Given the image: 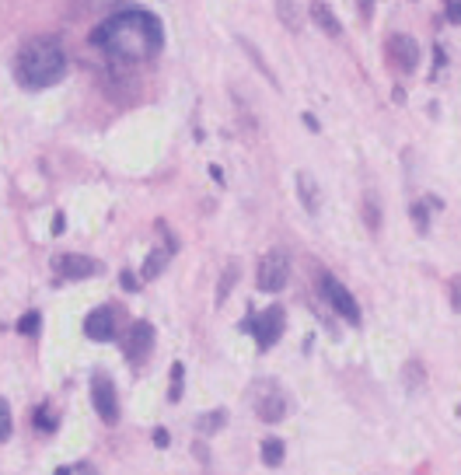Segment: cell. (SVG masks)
I'll use <instances>...</instances> for the list:
<instances>
[{"label": "cell", "instance_id": "obj_1", "mask_svg": "<svg viewBox=\"0 0 461 475\" xmlns=\"http://www.w3.org/2000/svg\"><path fill=\"white\" fill-rule=\"evenodd\" d=\"M91 42L105 46L108 56L133 63V60H151L161 49L165 32H161V21L151 11H122V14H115L105 25L94 28Z\"/></svg>", "mask_w": 461, "mask_h": 475}, {"label": "cell", "instance_id": "obj_2", "mask_svg": "<svg viewBox=\"0 0 461 475\" xmlns=\"http://www.w3.org/2000/svg\"><path fill=\"white\" fill-rule=\"evenodd\" d=\"M67 74V53L56 39H32L14 60V81L28 91H42Z\"/></svg>", "mask_w": 461, "mask_h": 475}, {"label": "cell", "instance_id": "obj_3", "mask_svg": "<svg viewBox=\"0 0 461 475\" xmlns=\"http://www.w3.org/2000/svg\"><path fill=\"white\" fill-rule=\"evenodd\" d=\"M283 325H286V315H283V308H266L259 318H248L241 329H245V332H252V336L259 339V350H270L273 343H279V336H283Z\"/></svg>", "mask_w": 461, "mask_h": 475}, {"label": "cell", "instance_id": "obj_4", "mask_svg": "<svg viewBox=\"0 0 461 475\" xmlns=\"http://www.w3.org/2000/svg\"><path fill=\"white\" fill-rule=\"evenodd\" d=\"M286 280H290V262H286V255L277 252V248H273V252H266V255H263V262H259V273H255L259 290L277 293V290L286 286Z\"/></svg>", "mask_w": 461, "mask_h": 475}, {"label": "cell", "instance_id": "obj_5", "mask_svg": "<svg viewBox=\"0 0 461 475\" xmlns=\"http://www.w3.org/2000/svg\"><path fill=\"white\" fill-rule=\"evenodd\" d=\"M384 53H388V60H391L402 74H412V70L419 67V46H416V39H412V35H402V32L388 35Z\"/></svg>", "mask_w": 461, "mask_h": 475}, {"label": "cell", "instance_id": "obj_6", "mask_svg": "<svg viewBox=\"0 0 461 475\" xmlns=\"http://www.w3.org/2000/svg\"><path fill=\"white\" fill-rule=\"evenodd\" d=\"M53 270H56L63 280H88V277H98V273H101V262L91 259V255L63 252V255L53 259Z\"/></svg>", "mask_w": 461, "mask_h": 475}, {"label": "cell", "instance_id": "obj_7", "mask_svg": "<svg viewBox=\"0 0 461 475\" xmlns=\"http://www.w3.org/2000/svg\"><path fill=\"white\" fill-rule=\"evenodd\" d=\"M91 402H94V412H98L108 426H112V423H119V398H115V384L105 378V374H94Z\"/></svg>", "mask_w": 461, "mask_h": 475}, {"label": "cell", "instance_id": "obj_8", "mask_svg": "<svg viewBox=\"0 0 461 475\" xmlns=\"http://www.w3.org/2000/svg\"><path fill=\"white\" fill-rule=\"evenodd\" d=\"M322 293H325V300L346 318V322H360V308H357V300H353V293L346 290V286L339 284L336 277H322Z\"/></svg>", "mask_w": 461, "mask_h": 475}, {"label": "cell", "instance_id": "obj_9", "mask_svg": "<svg viewBox=\"0 0 461 475\" xmlns=\"http://www.w3.org/2000/svg\"><path fill=\"white\" fill-rule=\"evenodd\" d=\"M84 336L94 339V343L115 339V315H112V308H94L91 315L84 318Z\"/></svg>", "mask_w": 461, "mask_h": 475}, {"label": "cell", "instance_id": "obj_10", "mask_svg": "<svg viewBox=\"0 0 461 475\" xmlns=\"http://www.w3.org/2000/svg\"><path fill=\"white\" fill-rule=\"evenodd\" d=\"M151 346H154V325H151V322H133L130 343H126L130 360H144V357L151 353Z\"/></svg>", "mask_w": 461, "mask_h": 475}, {"label": "cell", "instance_id": "obj_11", "mask_svg": "<svg viewBox=\"0 0 461 475\" xmlns=\"http://www.w3.org/2000/svg\"><path fill=\"white\" fill-rule=\"evenodd\" d=\"M297 196H301V203H304V210L311 217L322 210V189H318V182H315L311 172H297Z\"/></svg>", "mask_w": 461, "mask_h": 475}, {"label": "cell", "instance_id": "obj_12", "mask_svg": "<svg viewBox=\"0 0 461 475\" xmlns=\"http://www.w3.org/2000/svg\"><path fill=\"white\" fill-rule=\"evenodd\" d=\"M311 21H315L325 35H332V39L343 35V25H339V18L332 14V7H329L325 0H311Z\"/></svg>", "mask_w": 461, "mask_h": 475}, {"label": "cell", "instance_id": "obj_13", "mask_svg": "<svg viewBox=\"0 0 461 475\" xmlns=\"http://www.w3.org/2000/svg\"><path fill=\"white\" fill-rule=\"evenodd\" d=\"M286 416V398L279 395L277 388H270L263 398H259V419H266V423H279Z\"/></svg>", "mask_w": 461, "mask_h": 475}, {"label": "cell", "instance_id": "obj_14", "mask_svg": "<svg viewBox=\"0 0 461 475\" xmlns=\"http://www.w3.org/2000/svg\"><path fill=\"white\" fill-rule=\"evenodd\" d=\"M273 4H277L279 21H283L290 32H301V25H304V18H301V4H297V0H273Z\"/></svg>", "mask_w": 461, "mask_h": 475}, {"label": "cell", "instance_id": "obj_15", "mask_svg": "<svg viewBox=\"0 0 461 475\" xmlns=\"http://www.w3.org/2000/svg\"><path fill=\"white\" fill-rule=\"evenodd\" d=\"M168 255H172V248H154V252L147 255L140 277H144V280H158V277L165 273V266H168Z\"/></svg>", "mask_w": 461, "mask_h": 475}, {"label": "cell", "instance_id": "obj_16", "mask_svg": "<svg viewBox=\"0 0 461 475\" xmlns=\"http://www.w3.org/2000/svg\"><path fill=\"white\" fill-rule=\"evenodd\" d=\"M283 455H286V448H283L279 437H266V441H263V462H266L270 469L283 465Z\"/></svg>", "mask_w": 461, "mask_h": 475}, {"label": "cell", "instance_id": "obj_17", "mask_svg": "<svg viewBox=\"0 0 461 475\" xmlns=\"http://www.w3.org/2000/svg\"><path fill=\"white\" fill-rule=\"evenodd\" d=\"M238 284V266L231 262L227 270H224V277H220V284H217V304H224L227 297H231V290Z\"/></svg>", "mask_w": 461, "mask_h": 475}, {"label": "cell", "instance_id": "obj_18", "mask_svg": "<svg viewBox=\"0 0 461 475\" xmlns=\"http://www.w3.org/2000/svg\"><path fill=\"white\" fill-rule=\"evenodd\" d=\"M238 46H241V49H245V53L252 56V63H255V67H259V70L266 74V81H273V88H277V74H273V70L266 67V60H263V53H259V49H255V46L248 42V39H238Z\"/></svg>", "mask_w": 461, "mask_h": 475}, {"label": "cell", "instance_id": "obj_19", "mask_svg": "<svg viewBox=\"0 0 461 475\" xmlns=\"http://www.w3.org/2000/svg\"><path fill=\"white\" fill-rule=\"evenodd\" d=\"M224 423H227V412H224V409H217V412L199 416V423H196V426H199V433H213V430H220Z\"/></svg>", "mask_w": 461, "mask_h": 475}, {"label": "cell", "instance_id": "obj_20", "mask_svg": "<svg viewBox=\"0 0 461 475\" xmlns=\"http://www.w3.org/2000/svg\"><path fill=\"white\" fill-rule=\"evenodd\" d=\"M182 384H185V367L182 364H172V391H168V398H172V402H179V398H182Z\"/></svg>", "mask_w": 461, "mask_h": 475}, {"label": "cell", "instance_id": "obj_21", "mask_svg": "<svg viewBox=\"0 0 461 475\" xmlns=\"http://www.w3.org/2000/svg\"><path fill=\"white\" fill-rule=\"evenodd\" d=\"M364 224H367L370 231H377V227H381V213H377L374 196H364Z\"/></svg>", "mask_w": 461, "mask_h": 475}, {"label": "cell", "instance_id": "obj_22", "mask_svg": "<svg viewBox=\"0 0 461 475\" xmlns=\"http://www.w3.org/2000/svg\"><path fill=\"white\" fill-rule=\"evenodd\" d=\"M39 322H42V318H39V311H28V315L18 322V332H25V336H35V332H39Z\"/></svg>", "mask_w": 461, "mask_h": 475}, {"label": "cell", "instance_id": "obj_23", "mask_svg": "<svg viewBox=\"0 0 461 475\" xmlns=\"http://www.w3.org/2000/svg\"><path fill=\"white\" fill-rule=\"evenodd\" d=\"M11 426H14V423H11V405L0 398V441L11 437Z\"/></svg>", "mask_w": 461, "mask_h": 475}, {"label": "cell", "instance_id": "obj_24", "mask_svg": "<svg viewBox=\"0 0 461 475\" xmlns=\"http://www.w3.org/2000/svg\"><path fill=\"white\" fill-rule=\"evenodd\" d=\"M35 426H39V430H53V426H56V419L49 416V405H42V409L35 412Z\"/></svg>", "mask_w": 461, "mask_h": 475}, {"label": "cell", "instance_id": "obj_25", "mask_svg": "<svg viewBox=\"0 0 461 475\" xmlns=\"http://www.w3.org/2000/svg\"><path fill=\"white\" fill-rule=\"evenodd\" d=\"M412 220H416V227H419V231H427V227H430V217H427V206H423V203H416V206H412Z\"/></svg>", "mask_w": 461, "mask_h": 475}, {"label": "cell", "instance_id": "obj_26", "mask_svg": "<svg viewBox=\"0 0 461 475\" xmlns=\"http://www.w3.org/2000/svg\"><path fill=\"white\" fill-rule=\"evenodd\" d=\"M448 293H451V308H455V311H461V277H455V280H451Z\"/></svg>", "mask_w": 461, "mask_h": 475}, {"label": "cell", "instance_id": "obj_27", "mask_svg": "<svg viewBox=\"0 0 461 475\" xmlns=\"http://www.w3.org/2000/svg\"><path fill=\"white\" fill-rule=\"evenodd\" d=\"M448 21L461 25V0H448Z\"/></svg>", "mask_w": 461, "mask_h": 475}, {"label": "cell", "instance_id": "obj_28", "mask_svg": "<svg viewBox=\"0 0 461 475\" xmlns=\"http://www.w3.org/2000/svg\"><path fill=\"white\" fill-rule=\"evenodd\" d=\"M119 284H122V290H137V286H140V280H137L133 273H122V277H119Z\"/></svg>", "mask_w": 461, "mask_h": 475}, {"label": "cell", "instance_id": "obj_29", "mask_svg": "<svg viewBox=\"0 0 461 475\" xmlns=\"http://www.w3.org/2000/svg\"><path fill=\"white\" fill-rule=\"evenodd\" d=\"M405 378H409V381H419V378H423L419 364H409V367H405ZM409 388H416V384H409Z\"/></svg>", "mask_w": 461, "mask_h": 475}, {"label": "cell", "instance_id": "obj_30", "mask_svg": "<svg viewBox=\"0 0 461 475\" xmlns=\"http://www.w3.org/2000/svg\"><path fill=\"white\" fill-rule=\"evenodd\" d=\"M154 444H158V448H168V444H172V441H168V430L158 426V430H154Z\"/></svg>", "mask_w": 461, "mask_h": 475}, {"label": "cell", "instance_id": "obj_31", "mask_svg": "<svg viewBox=\"0 0 461 475\" xmlns=\"http://www.w3.org/2000/svg\"><path fill=\"white\" fill-rule=\"evenodd\" d=\"M357 4H360V14H364V18L374 14V0H357Z\"/></svg>", "mask_w": 461, "mask_h": 475}, {"label": "cell", "instance_id": "obj_32", "mask_svg": "<svg viewBox=\"0 0 461 475\" xmlns=\"http://www.w3.org/2000/svg\"><path fill=\"white\" fill-rule=\"evenodd\" d=\"M77 475H98V472H94L91 465H81V472H77Z\"/></svg>", "mask_w": 461, "mask_h": 475}]
</instances>
